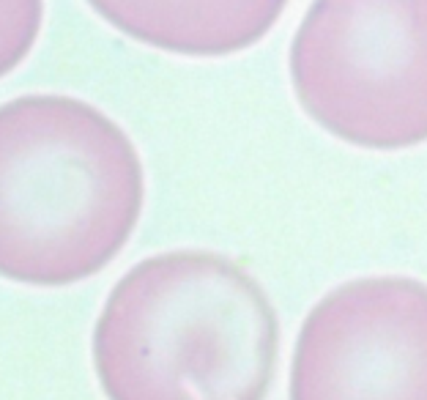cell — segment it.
<instances>
[{
    "label": "cell",
    "instance_id": "1",
    "mask_svg": "<svg viewBox=\"0 0 427 400\" xmlns=\"http://www.w3.org/2000/svg\"><path fill=\"white\" fill-rule=\"evenodd\" d=\"M280 354L260 283L209 249H173L132 266L93 329L107 400H266Z\"/></svg>",
    "mask_w": 427,
    "mask_h": 400
},
{
    "label": "cell",
    "instance_id": "2",
    "mask_svg": "<svg viewBox=\"0 0 427 400\" xmlns=\"http://www.w3.org/2000/svg\"><path fill=\"white\" fill-rule=\"evenodd\" d=\"M142 198L137 149L99 107L61 93L0 104V277L61 288L102 272Z\"/></svg>",
    "mask_w": 427,
    "mask_h": 400
},
{
    "label": "cell",
    "instance_id": "3",
    "mask_svg": "<svg viewBox=\"0 0 427 400\" xmlns=\"http://www.w3.org/2000/svg\"><path fill=\"white\" fill-rule=\"evenodd\" d=\"M287 66L329 135L375 151L427 140V0H312Z\"/></svg>",
    "mask_w": 427,
    "mask_h": 400
},
{
    "label": "cell",
    "instance_id": "4",
    "mask_svg": "<svg viewBox=\"0 0 427 400\" xmlns=\"http://www.w3.org/2000/svg\"><path fill=\"white\" fill-rule=\"evenodd\" d=\"M290 400H427V285L361 277L301 323Z\"/></svg>",
    "mask_w": 427,
    "mask_h": 400
},
{
    "label": "cell",
    "instance_id": "5",
    "mask_svg": "<svg viewBox=\"0 0 427 400\" xmlns=\"http://www.w3.org/2000/svg\"><path fill=\"white\" fill-rule=\"evenodd\" d=\"M135 41L192 58H219L258 44L287 0H88Z\"/></svg>",
    "mask_w": 427,
    "mask_h": 400
},
{
    "label": "cell",
    "instance_id": "6",
    "mask_svg": "<svg viewBox=\"0 0 427 400\" xmlns=\"http://www.w3.org/2000/svg\"><path fill=\"white\" fill-rule=\"evenodd\" d=\"M44 22V0H0V77L33 50Z\"/></svg>",
    "mask_w": 427,
    "mask_h": 400
}]
</instances>
